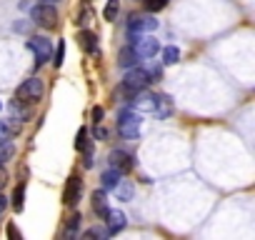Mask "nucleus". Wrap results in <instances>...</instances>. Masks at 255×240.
I'll return each mask as SVG.
<instances>
[{
  "label": "nucleus",
  "instance_id": "obj_1",
  "mask_svg": "<svg viewBox=\"0 0 255 240\" xmlns=\"http://www.w3.org/2000/svg\"><path fill=\"white\" fill-rule=\"evenodd\" d=\"M153 80H150V73L148 70H143V68H138V65H133V68H128V73H125V78H123V83H120V93H125L128 98H135L138 93H143L148 85H150Z\"/></svg>",
  "mask_w": 255,
  "mask_h": 240
},
{
  "label": "nucleus",
  "instance_id": "obj_2",
  "mask_svg": "<svg viewBox=\"0 0 255 240\" xmlns=\"http://www.w3.org/2000/svg\"><path fill=\"white\" fill-rule=\"evenodd\" d=\"M140 125H143V118L135 110H123L118 118V133L125 140H138L140 138Z\"/></svg>",
  "mask_w": 255,
  "mask_h": 240
},
{
  "label": "nucleus",
  "instance_id": "obj_3",
  "mask_svg": "<svg viewBox=\"0 0 255 240\" xmlns=\"http://www.w3.org/2000/svg\"><path fill=\"white\" fill-rule=\"evenodd\" d=\"M43 93H45L43 80H40V78H28V80H23L20 88L15 90V100L23 103V105H33V103H38V100L43 98Z\"/></svg>",
  "mask_w": 255,
  "mask_h": 240
},
{
  "label": "nucleus",
  "instance_id": "obj_4",
  "mask_svg": "<svg viewBox=\"0 0 255 240\" xmlns=\"http://www.w3.org/2000/svg\"><path fill=\"white\" fill-rule=\"evenodd\" d=\"M30 18H33L35 25H40V28H45V30H53V28L58 25V10H55V5H50V3L33 5Z\"/></svg>",
  "mask_w": 255,
  "mask_h": 240
},
{
  "label": "nucleus",
  "instance_id": "obj_5",
  "mask_svg": "<svg viewBox=\"0 0 255 240\" xmlns=\"http://www.w3.org/2000/svg\"><path fill=\"white\" fill-rule=\"evenodd\" d=\"M130 45L138 50L140 58H155L160 53V43L150 35H143V33H130Z\"/></svg>",
  "mask_w": 255,
  "mask_h": 240
},
{
  "label": "nucleus",
  "instance_id": "obj_6",
  "mask_svg": "<svg viewBox=\"0 0 255 240\" xmlns=\"http://www.w3.org/2000/svg\"><path fill=\"white\" fill-rule=\"evenodd\" d=\"M28 50L35 55V65H43V63H48V60L53 58V45H50V40L43 38V35L30 38V40H28Z\"/></svg>",
  "mask_w": 255,
  "mask_h": 240
},
{
  "label": "nucleus",
  "instance_id": "obj_7",
  "mask_svg": "<svg viewBox=\"0 0 255 240\" xmlns=\"http://www.w3.org/2000/svg\"><path fill=\"white\" fill-rule=\"evenodd\" d=\"M80 195H83V180H80V175H70L65 183V190H63V203L68 208H75Z\"/></svg>",
  "mask_w": 255,
  "mask_h": 240
},
{
  "label": "nucleus",
  "instance_id": "obj_8",
  "mask_svg": "<svg viewBox=\"0 0 255 240\" xmlns=\"http://www.w3.org/2000/svg\"><path fill=\"white\" fill-rule=\"evenodd\" d=\"M128 30L130 33H153V30H158V20L153 15H130Z\"/></svg>",
  "mask_w": 255,
  "mask_h": 240
},
{
  "label": "nucleus",
  "instance_id": "obj_9",
  "mask_svg": "<svg viewBox=\"0 0 255 240\" xmlns=\"http://www.w3.org/2000/svg\"><path fill=\"white\" fill-rule=\"evenodd\" d=\"M108 160H110V168L120 170L123 175H125V173H130V170H133V165H135L133 155H130V153H125V150H113Z\"/></svg>",
  "mask_w": 255,
  "mask_h": 240
},
{
  "label": "nucleus",
  "instance_id": "obj_10",
  "mask_svg": "<svg viewBox=\"0 0 255 240\" xmlns=\"http://www.w3.org/2000/svg\"><path fill=\"white\" fill-rule=\"evenodd\" d=\"M103 218H105V233L108 235H118V233L125 230V215L120 210H110L108 208V213Z\"/></svg>",
  "mask_w": 255,
  "mask_h": 240
},
{
  "label": "nucleus",
  "instance_id": "obj_11",
  "mask_svg": "<svg viewBox=\"0 0 255 240\" xmlns=\"http://www.w3.org/2000/svg\"><path fill=\"white\" fill-rule=\"evenodd\" d=\"M150 108L155 110V115L158 118H170V113H173V100L168 98V95H150Z\"/></svg>",
  "mask_w": 255,
  "mask_h": 240
},
{
  "label": "nucleus",
  "instance_id": "obj_12",
  "mask_svg": "<svg viewBox=\"0 0 255 240\" xmlns=\"http://www.w3.org/2000/svg\"><path fill=\"white\" fill-rule=\"evenodd\" d=\"M140 63V55H138V50L133 48V45H125L120 53H118V65L120 68H133V65H138Z\"/></svg>",
  "mask_w": 255,
  "mask_h": 240
},
{
  "label": "nucleus",
  "instance_id": "obj_13",
  "mask_svg": "<svg viewBox=\"0 0 255 240\" xmlns=\"http://www.w3.org/2000/svg\"><path fill=\"white\" fill-rule=\"evenodd\" d=\"M90 200H93V213H98L103 218L108 213V195H105V190H95Z\"/></svg>",
  "mask_w": 255,
  "mask_h": 240
},
{
  "label": "nucleus",
  "instance_id": "obj_14",
  "mask_svg": "<svg viewBox=\"0 0 255 240\" xmlns=\"http://www.w3.org/2000/svg\"><path fill=\"white\" fill-rule=\"evenodd\" d=\"M100 180H103V188H105V190H113V188L123 180V173L115 170V168H110V170H105V173L100 175Z\"/></svg>",
  "mask_w": 255,
  "mask_h": 240
},
{
  "label": "nucleus",
  "instance_id": "obj_15",
  "mask_svg": "<svg viewBox=\"0 0 255 240\" xmlns=\"http://www.w3.org/2000/svg\"><path fill=\"white\" fill-rule=\"evenodd\" d=\"M80 45H83L85 53H95L98 50V35L90 33V30H83L80 33Z\"/></svg>",
  "mask_w": 255,
  "mask_h": 240
},
{
  "label": "nucleus",
  "instance_id": "obj_16",
  "mask_svg": "<svg viewBox=\"0 0 255 240\" xmlns=\"http://www.w3.org/2000/svg\"><path fill=\"white\" fill-rule=\"evenodd\" d=\"M178 60H180V50H178L175 45L163 48V65H175Z\"/></svg>",
  "mask_w": 255,
  "mask_h": 240
},
{
  "label": "nucleus",
  "instance_id": "obj_17",
  "mask_svg": "<svg viewBox=\"0 0 255 240\" xmlns=\"http://www.w3.org/2000/svg\"><path fill=\"white\" fill-rule=\"evenodd\" d=\"M25 208V183H20L18 185V190L13 193V210L15 213H20Z\"/></svg>",
  "mask_w": 255,
  "mask_h": 240
},
{
  "label": "nucleus",
  "instance_id": "obj_18",
  "mask_svg": "<svg viewBox=\"0 0 255 240\" xmlns=\"http://www.w3.org/2000/svg\"><path fill=\"white\" fill-rule=\"evenodd\" d=\"M15 155V145L10 140H0V163H5Z\"/></svg>",
  "mask_w": 255,
  "mask_h": 240
},
{
  "label": "nucleus",
  "instance_id": "obj_19",
  "mask_svg": "<svg viewBox=\"0 0 255 240\" xmlns=\"http://www.w3.org/2000/svg\"><path fill=\"white\" fill-rule=\"evenodd\" d=\"M80 213H75V215H70L68 218V228H65V238H75V233H78V228H80Z\"/></svg>",
  "mask_w": 255,
  "mask_h": 240
},
{
  "label": "nucleus",
  "instance_id": "obj_20",
  "mask_svg": "<svg viewBox=\"0 0 255 240\" xmlns=\"http://www.w3.org/2000/svg\"><path fill=\"white\" fill-rule=\"evenodd\" d=\"M118 10H120V3H118V0H108V5H105V10H103L105 20H108V23H113V20H115V15H118Z\"/></svg>",
  "mask_w": 255,
  "mask_h": 240
},
{
  "label": "nucleus",
  "instance_id": "obj_21",
  "mask_svg": "<svg viewBox=\"0 0 255 240\" xmlns=\"http://www.w3.org/2000/svg\"><path fill=\"white\" fill-rule=\"evenodd\" d=\"M88 145H90V140H88V130H85V128H80V130H78V138H75V150H80V153H83Z\"/></svg>",
  "mask_w": 255,
  "mask_h": 240
},
{
  "label": "nucleus",
  "instance_id": "obj_22",
  "mask_svg": "<svg viewBox=\"0 0 255 240\" xmlns=\"http://www.w3.org/2000/svg\"><path fill=\"white\" fill-rule=\"evenodd\" d=\"M13 133H15V128L8 123V120H0V140H10Z\"/></svg>",
  "mask_w": 255,
  "mask_h": 240
},
{
  "label": "nucleus",
  "instance_id": "obj_23",
  "mask_svg": "<svg viewBox=\"0 0 255 240\" xmlns=\"http://www.w3.org/2000/svg\"><path fill=\"white\" fill-rule=\"evenodd\" d=\"M83 238H85V240H98V238H108V233H105L103 228H90V230L83 233Z\"/></svg>",
  "mask_w": 255,
  "mask_h": 240
},
{
  "label": "nucleus",
  "instance_id": "obj_24",
  "mask_svg": "<svg viewBox=\"0 0 255 240\" xmlns=\"http://www.w3.org/2000/svg\"><path fill=\"white\" fill-rule=\"evenodd\" d=\"M165 5H168V0H145V8H148L150 13H160Z\"/></svg>",
  "mask_w": 255,
  "mask_h": 240
},
{
  "label": "nucleus",
  "instance_id": "obj_25",
  "mask_svg": "<svg viewBox=\"0 0 255 240\" xmlns=\"http://www.w3.org/2000/svg\"><path fill=\"white\" fill-rule=\"evenodd\" d=\"M63 60H65V43L60 40V43H58V55H55V60H53V63H55V68H60V65H63Z\"/></svg>",
  "mask_w": 255,
  "mask_h": 240
},
{
  "label": "nucleus",
  "instance_id": "obj_26",
  "mask_svg": "<svg viewBox=\"0 0 255 240\" xmlns=\"http://www.w3.org/2000/svg\"><path fill=\"white\" fill-rule=\"evenodd\" d=\"M90 115H93V123H95V125H100V123H103L105 110H103V108H93V113H90Z\"/></svg>",
  "mask_w": 255,
  "mask_h": 240
},
{
  "label": "nucleus",
  "instance_id": "obj_27",
  "mask_svg": "<svg viewBox=\"0 0 255 240\" xmlns=\"http://www.w3.org/2000/svg\"><path fill=\"white\" fill-rule=\"evenodd\" d=\"M5 233H8V238H10V240H20V238H23V235H20V230H18L15 225H8V230H5Z\"/></svg>",
  "mask_w": 255,
  "mask_h": 240
},
{
  "label": "nucleus",
  "instance_id": "obj_28",
  "mask_svg": "<svg viewBox=\"0 0 255 240\" xmlns=\"http://www.w3.org/2000/svg\"><path fill=\"white\" fill-rule=\"evenodd\" d=\"M5 183H8V170L3 168V163H0V190L5 188Z\"/></svg>",
  "mask_w": 255,
  "mask_h": 240
},
{
  "label": "nucleus",
  "instance_id": "obj_29",
  "mask_svg": "<svg viewBox=\"0 0 255 240\" xmlns=\"http://www.w3.org/2000/svg\"><path fill=\"white\" fill-rule=\"evenodd\" d=\"M88 20H90V13H88V10H83V13H80V18H78V25H88Z\"/></svg>",
  "mask_w": 255,
  "mask_h": 240
},
{
  "label": "nucleus",
  "instance_id": "obj_30",
  "mask_svg": "<svg viewBox=\"0 0 255 240\" xmlns=\"http://www.w3.org/2000/svg\"><path fill=\"white\" fill-rule=\"evenodd\" d=\"M95 135H98V138H100V140H103V138H108V133H105V130H103V128H98V130H95Z\"/></svg>",
  "mask_w": 255,
  "mask_h": 240
},
{
  "label": "nucleus",
  "instance_id": "obj_31",
  "mask_svg": "<svg viewBox=\"0 0 255 240\" xmlns=\"http://www.w3.org/2000/svg\"><path fill=\"white\" fill-rule=\"evenodd\" d=\"M5 205H8V203H5V198H3V195H0V213H3V210H5Z\"/></svg>",
  "mask_w": 255,
  "mask_h": 240
},
{
  "label": "nucleus",
  "instance_id": "obj_32",
  "mask_svg": "<svg viewBox=\"0 0 255 240\" xmlns=\"http://www.w3.org/2000/svg\"><path fill=\"white\" fill-rule=\"evenodd\" d=\"M43 3H50V5H55V3H58V0H43Z\"/></svg>",
  "mask_w": 255,
  "mask_h": 240
},
{
  "label": "nucleus",
  "instance_id": "obj_33",
  "mask_svg": "<svg viewBox=\"0 0 255 240\" xmlns=\"http://www.w3.org/2000/svg\"><path fill=\"white\" fill-rule=\"evenodd\" d=\"M0 110H3V103H0Z\"/></svg>",
  "mask_w": 255,
  "mask_h": 240
}]
</instances>
